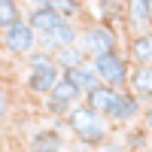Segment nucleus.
<instances>
[{"mask_svg": "<svg viewBox=\"0 0 152 152\" xmlns=\"http://www.w3.org/2000/svg\"><path fill=\"white\" fill-rule=\"evenodd\" d=\"M67 128H70V137L76 140V146H79V152H100V146L116 134L113 122L104 116V113L91 110L88 104H79L70 113Z\"/></svg>", "mask_w": 152, "mask_h": 152, "instance_id": "f257e3e1", "label": "nucleus"}, {"mask_svg": "<svg viewBox=\"0 0 152 152\" xmlns=\"http://www.w3.org/2000/svg\"><path fill=\"white\" fill-rule=\"evenodd\" d=\"M21 64H24L21 88H24V94H31L37 100H46L49 94H52V88L61 82V76H64V70L58 67L55 55L46 52V49H37V52L28 55Z\"/></svg>", "mask_w": 152, "mask_h": 152, "instance_id": "f03ea898", "label": "nucleus"}, {"mask_svg": "<svg viewBox=\"0 0 152 152\" xmlns=\"http://www.w3.org/2000/svg\"><path fill=\"white\" fill-rule=\"evenodd\" d=\"M79 104H85V91L73 79L61 76V82L52 88V94L46 100H40V110H43V116L49 122H61V119H70V113Z\"/></svg>", "mask_w": 152, "mask_h": 152, "instance_id": "7ed1b4c3", "label": "nucleus"}, {"mask_svg": "<svg viewBox=\"0 0 152 152\" xmlns=\"http://www.w3.org/2000/svg\"><path fill=\"white\" fill-rule=\"evenodd\" d=\"M79 49L88 55V61L119 52V28H110L100 21H85L79 31Z\"/></svg>", "mask_w": 152, "mask_h": 152, "instance_id": "20e7f679", "label": "nucleus"}, {"mask_svg": "<svg viewBox=\"0 0 152 152\" xmlns=\"http://www.w3.org/2000/svg\"><path fill=\"white\" fill-rule=\"evenodd\" d=\"M0 46H3L6 58H12V61H24L28 55H34L37 49H40V37H37V31L31 28L28 18H21V21L12 24V28L0 31Z\"/></svg>", "mask_w": 152, "mask_h": 152, "instance_id": "39448f33", "label": "nucleus"}, {"mask_svg": "<svg viewBox=\"0 0 152 152\" xmlns=\"http://www.w3.org/2000/svg\"><path fill=\"white\" fill-rule=\"evenodd\" d=\"M100 82L110 85V88H119V91H125V88H131V73H134V64L131 58L122 52H113V55H104V58H94L91 61Z\"/></svg>", "mask_w": 152, "mask_h": 152, "instance_id": "423d86ee", "label": "nucleus"}, {"mask_svg": "<svg viewBox=\"0 0 152 152\" xmlns=\"http://www.w3.org/2000/svg\"><path fill=\"white\" fill-rule=\"evenodd\" d=\"M64 149H67V134L55 122L37 125L24 137V152H64Z\"/></svg>", "mask_w": 152, "mask_h": 152, "instance_id": "0eeeda50", "label": "nucleus"}, {"mask_svg": "<svg viewBox=\"0 0 152 152\" xmlns=\"http://www.w3.org/2000/svg\"><path fill=\"white\" fill-rule=\"evenodd\" d=\"M143 110H146V104L131 91V88H125L107 119L113 122V128H122L125 131V128H131V125H140L143 122Z\"/></svg>", "mask_w": 152, "mask_h": 152, "instance_id": "6e6552de", "label": "nucleus"}, {"mask_svg": "<svg viewBox=\"0 0 152 152\" xmlns=\"http://www.w3.org/2000/svg\"><path fill=\"white\" fill-rule=\"evenodd\" d=\"M79 31H82V24H79V21H67V18H61L52 31L40 34V49H46V52L58 55L61 49H67V46H76V43H79Z\"/></svg>", "mask_w": 152, "mask_h": 152, "instance_id": "1a4fd4ad", "label": "nucleus"}, {"mask_svg": "<svg viewBox=\"0 0 152 152\" xmlns=\"http://www.w3.org/2000/svg\"><path fill=\"white\" fill-rule=\"evenodd\" d=\"M88 21H100L110 28H125L128 18V6L125 0H88Z\"/></svg>", "mask_w": 152, "mask_h": 152, "instance_id": "9d476101", "label": "nucleus"}, {"mask_svg": "<svg viewBox=\"0 0 152 152\" xmlns=\"http://www.w3.org/2000/svg\"><path fill=\"white\" fill-rule=\"evenodd\" d=\"M125 6H128V18H125V34L128 37L152 31V6H149V0H125Z\"/></svg>", "mask_w": 152, "mask_h": 152, "instance_id": "9b49d317", "label": "nucleus"}, {"mask_svg": "<svg viewBox=\"0 0 152 152\" xmlns=\"http://www.w3.org/2000/svg\"><path fill=\"white\" fill-rule=\"evenodd\" d=\"M125 55L131 58L134 67H152V31L137 34V37H128Z\"/></svg>", "mask_w": 152, "mask_h": 152, "instance_id": "f8f14e48", "label": "nucleus"}, {"mask_svg": "<svg viewBox=\"0 0 152 152\" xmlns=\"http://www.w3.org/2000/svg\"><path fill=\"white\" fill-rule=\"evenodd\" d=\"M122 143L128 152H152V131H146L143 125H131L122 131Z\"/></svg>", "mask_w": 152, "mask_h": 152, "instance_id": "ddd939ff", "label": "nucleus"}, {"mask_svg": "<svg viewBox=\"0 0 152 152\" xmlns=\"http://www.w3.org/2000/svg\"><path fill=\"white\" fill-rule=\"evenodd\" d=\"M119 88H110V85H100V88H94L91 94H85V104L91 107V110H97V113H104V116H110L113 113V107H116V100H119Z\"/></svg>", "mask_w": 152, "mask_h": 152, "instance_id": "4468645a", "label": "nucleus"}, {"mask_svg": "<svg viewBox=\"0 0 152 152\" xmlns=\"http://www.w3.org/2000/svg\"><path fill=\"white\" fill-rule=\"evenodd\" d=\"M64 76H67V79H73V82L79 85V88H82L85 94H91L94 88H100V85H104L91 61H88V64H82V67H76V70H70V73H64Z\"/></svg>", "mask_w": 152, "mask_h": 152, "instance_id": "2eb2a0df", "label": "nucleus"}, {"mask_svg": "<svg viewBox=\"0 0 152 152\" xmlns=\"http://www.w3.org/2000/svg\"><path fill=\"white\" fill-rule=\"evenodd\" d=\"M131 91L149 107L152 104V67H134L131 73Z\"/></svg>", "mask_w": 152, "mask_h": 152, "instance_id": "dca6fc26", "label": "nucleus"}, {"mask_svg": "<svg viewBox=\"0 0 152 152\" xmlns=\"http://www.w3.org/2000/svg\"><path fill=\"white\" fill-rule=\"evenodd\" d=\"M55 61H58V67L64 70V73H70V70H76V67L88 64V55L79 49V43H76V46H67V49H61V52L55 55Z\"/></svg>", "mask_w": 152, "mask_h": 152, "instance_id": "f3484780", "label": "nucleus"}, {"mask_svg": "<svg viewBox=\"0 0 152 152\" xmlns=\"http://www.w3.org/2000/svg\"><path fill=\"white\" fill-rule=\"evenodd\" d=\"M28 15V9H24L21 0H0V31L12 28L15 21H21Z\"/></svg>", "mask_w": 152, "mask_h": 152, "instance_id": "a211bd4d", "label": "nucleus"}, {"mask_svg": "<svg viewBox=\"0 0 152 152\" xmlns=\"http://www.w3.org/2000/svg\"><path fill=\"white\" fill-rule=\"evenodd\" d=\"M49 9H55L61 18L67 21H79L85 15V3L82 0H49Z\"/></svg>", "mask_w": 152, "mask_h": 152, "instance_id": "6ab92c4d", "label": "nucleus"}, {"mask_svg": "<svg viewBox=\"0 0 152 152\" xmlns=\"http://www.w3.org/2000/svg\"><path fill=\"white\" fill-rule=\"evenodd\" d=\"M100 152H128V149H125V143H122V137H119V134H113L110 140L100 146Z\"/></svg>", "mask_w": 152, "mask_h": 152, "instance_id": "aec40b11", "label": "nucleus"}, {"mask_svg": "<svg viewBox=\"0 0 152 152\" xmlns=\"http://www.w3.org/2000/svg\"><path fill=\"white\" fill-rule=\"evenodd\" d=\"M9 110H12V97H9V88H3V107H0V116L9 119Z\"/></svg>", "mask_w": 152, "mask_h": 152, "instance_id": "412c9836", "label": "nucleus"}, {"mask_svg": "<svg viewBox=\"0 0 152 152\" xmlns=\"http://www.w3.org/2000/svg\"><path fill=\"white\" fill-rule=\"evenodd\" d=\"M140 125H143L146 131H152V104H149V107L143 110V122H140Z\"/></svg>", "mask_w": 152, "mask_h": 152, "instance_id": "4be33fe9", "label": "nucleus"}, {"mask_svg": "<svg viewBox=\"0 0 152 152\" xmlns=\"http://www.w3.org/2000/svg\"><path fill=\"white\" fill-rule=\"evenodd\" d=\"M21 3H28V0H21Z\"/></svg>", "mask_w": 152, "mask_h": 152, "instance_id": "5701e85b", "label": "nucleus"}, {"mask_svg": "<svg viewBox=\"0 0 152 152\" xmlns=\"http://www.w3.org/2000/svg\"><path fill=\"white\" fill-rule=\"evenodd\" d=\"M82 3H88V0H82Z\"/></svg>", "mask_w": 152, "mask_h": 152, "instance_id": "b1692460", "label": "nucleus"}, {"mask_svg": "<svg viewBox=\"0 0 152 152\" xmlns=\"http://www.w3.org/2000/svg\"><path fill=\"white\" fill-rule=\"evenodd\" d=\"M149 6H152V0H149Z\"/></svg>", "mask_w": 152, "mask_h": 152, "instance_id": "393cba45", "label": "nucleus"}]
</instances>
